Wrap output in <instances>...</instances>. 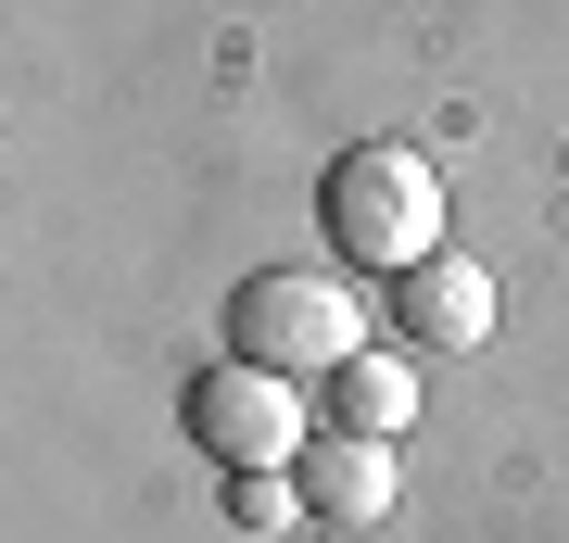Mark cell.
<instances>
[{
  "instance_id": "cell-4",
  "label": "cell",
  "mask_w": 569,
  "mask_h": 543,
  "mask_svg": "<svg viewBox=\"0 0 569 543\" xmlns=\"http://www.w3.org/2000/svg\"><path fill=\"white\" fill-rule=\"evenodd\" d=\"M291 481H305L317 531H380L392 505H406V455H392V443H367V430H317Z\"/></svg>"
},
{
  "instance_id": "cell-3",
  "label": "cell",
  "mask_w": 569,
  "mask_h": 543,
  "mask_svg": "<svg viewBox=\"0 0 569 543\" xmlns=\"http://www.w3.org/2000/svg\"><path fill=\"white\" fill-rule=\"evenodd\" d=\"M178 430L216 455V481H253V467H305V443H317V404H305V380H279V366L216 354L203 380H190Z\"/></svg>"
},
{
  "instance_id": "cell-6",
  "label": "cell",
  "mask_w": 569,
  "mask_h": 543,
  "mask_svg": "<svg viewBox=\"0 0 569 543\" xmlns=\"http://www.w3.org/2000/svg\"><path fill=\"white\" fill-rule=\"evenodd\" d=\"M317 392H329V430H367V443H406V418H418V366L406 354H355Z\"/></svg>"
},
{
  "instance_id": "cell-2",
  "label": "cell",
  "mask_w": 569,
  "mask_h": 543,
  "mask_svg": "<svg viewBox=\"0 0 569 543\" xmlns=\"http://www.w3.org/2000/svg\"><path fill=\"white\" fill-rule=\"evenodd\" d=\"M228 354L241 366H279V380H329V366H355L367 354V329H355V303L329 291V265H253L241 291H228Z\"/></svg>"
},
{
  "instance_id": "cell-5",
  "label": "cell",
  "mask_w": 569,
  "mask_h": 543,
  "mask_svg": "<svg viewBox=\"0 0 569 543\" xmlns=\"http://www.w3.org/2000/svg\"><path fill=\"white\" fill-rule=\"evenodd\" d=\"M392 329L430 342V354H481V342H493V265H481V253L406 265V279H392Z\"/></svg>"
},
{
  "instance_id": "cell-7",
  "label": "cell",
  "mask_w": 569,
  "mask_h": 543,
  "mask_svg": "<svg viewBox=\"0 0 569 543\" xmlns=\"http://www.w3.org/2000/svg\"><path fill=\"white\" fill-rule=\"evenodd\" d=\"M228 519H241V531H305L317 505H305L291 467H253V481H228Z\"/></svg>"
},
{
  "instance_id": "cell-1",
  "label": "cell",
  "mask_w": 569,
  "mask_h": 543,
  "mask_svg": "<svg viewBox=\"0 0 569 543\" xmlns=\"http://www.w3.org/2000/svg\"><path fill=\"white\" fill-rule=\"evenodd\" d=\"M317 228L367 265V279H406V265L456 253L443 241V178H430V152H406V140H355L329 164L317 178Z\"/></svg>"
}]
</instances>
